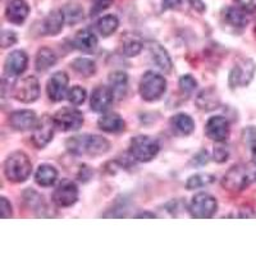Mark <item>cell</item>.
Here are the masks:
<instances>
[{
    "label": "cell",
    "instance_id": "d590c367",
    "mask_svg": "<svg viewBox=\"0 0 256 256\" xmlns=\"http://www.w3.org/2000/svg\"><path fill=\"white\" fill-rule=\"evenodd\" d=\"M24 201H26V204L28 205L30 208H36L38 205L42 204V198L38 195V192L34 191V190H27L24 194Z\"/></svg>",
    "mask_w": 256,
    "mask_h": 256
},
{
    "label": "cell",
    "instance_id": "7c38bea8",
    "mask_svg": "<svg viewBox=\"0 0 256 256\" xmlns=\"http://www.w3.org/2000/svg\"><path fill=\"white\" fill-rule=\"evenodd\" d=\"M68 82H70V77L63 70L56 72L50 77L46 84V92L52 102H58L64 99V96L67 94Z\"/></svg>",
    "mask_w": 256,
    "mask_h": 256
},
{
    "label": "cell",
    "instance_id": "ba28073f",
    "mask_svg": "<svg viewBox=\"0 0 256 256\" xmlns=\"http://www.w3.org/2000/svg\"><path fill=\"white\" fill-rule=\"evenodd\" d=\"M78 200V187L70 180H63L52 192V202L59 208H70Z\"/></svg>",
    "mask_w": 256,
    "mask_h": 256
},
{
    "label": "cell",
    "instance_id": "277c9868",
    "mask_svg": "<svg viewBox=\"0 0 256 256\" xmlns=\"http://www.w3.org/2000/svg\"><path fill=\"white\" fill-rule=\"evenodd\" d=\"M159 142L154 137L150 136H136L130 142V154L137 162L148 163L154 159L159 152Z\"/></svg>",
    "mask_w": 256,
    "mask_h": 256
},
{
    "label": "cell",
    "instance_id": "60d3db41",
    "mask_svg": "<svg viewBox=\"0 0 256 256\" xmlns=\"http://www.w3.org/2000/svg\"><path fill=\"white\" fill-rule=\"evenodd\" d=\"M237 3L246 10H256V0H237Z\"/></svg>",
    "mask_w": 256,
    "mask_h": 256
},
{
    "label": "cell",
    "instance_id": "1f68e13d",
    "mask_svg": "<svg viewBox=\"0 0 256 256\" xmlns=\"http://www.w3.org/2000/svg\"><path fill=\"white\" fill-rule=\"evenodd\" d=\"M64 20L68 24H76L84 20V9L78 4H68L63 9Z\"/></svg>",
    "mask_w": 256,
    "mask_h": 256
},
{
    "label": "cell",
    "instance_id": "30bf717a",
    "mask_svg": "<svg viewBox=\"0 0 256 256\" xmlns=\"http://www.w3.org/2000/svg\"><path fill=\"white\" fill-rule=\"evenodd\" d=\"M222 184L228 191H244L250 184V176H248V169L244 168V166H232L223 177Z\"/></svg>",
    "mask_w": 256,
    "mask_h": 256
},
{
    "label": "cell",
    "instance_id": "f35d334b",
    "mask_svg": "<svg viewBox=\"0 0 256 256\" xmlns=\"http://www.w3.org/2000/svg\"><path fill=\"white\" fill-rule=\"evenodd\" d=\"M212 156H214V160H216V163H224L230 158V152L224 146H216L214 148V152H212Z\"/></svg>",
    "mask_w": 256,
    "mask_h": 256
},
{
    "label": "cell",
    "instance_id": "e0dca14e",
    "mask_svg": "<svg viewBox=\"0 0 256 256\" xmlns=\"http://www.w3.org/2000/svg\"><path fill=\"white\" fill-rule=\"evenodd\" d=\"M30 13V6L26 0H8L6 16L10 24H22Z\"/></svg>",
    "mask_w": 256,
    "mask_h": 256
},
{
    "label": "cell",
    "instance_id": "9a60e30c",
    "mask_svg": "<svg viewBox=\"0 0 256 256\" xmlns=\"http://www.w3.org/2000/svg\"><path fill=\"white\" fill-rule=\"evenodd\" d=\"M116 98L114 92L110 88L106 86H98L92 91L90 98V106L96 113H104L108 110V108L113 102V99Z\"/></svg>",
    "mask_w": 256,
    "mask_h": 256
},
{
    "label": "cell",
    "instance_id": "ee69618b",
    "mask_svg": "<svg viewBox=\"0 0 256 256\" xmlns=\"http://www.w3.org/2000/svg\"><path fill=\"white\" fill-rule=\"evenodd\" d=\"M155 214L152 212H141V214H137L136 218H155Z\"/></svg>",
    "mask_w": 256,
    "mask_h": 256
},
{
    "label": "cell",
    "instance_id": "d4e9b609",
    "mask_svg": "<svg viewBox=\"0 0 256 256\" xmlns=\"http://www.w3.org/2000/svg\"><path fill=\"white\" fill-rule=\"evenodd\" d=\"M56 178H58V172L50 164H42L38 166L35 173L36 184L41 187H50L56 184Z\"/></svg>",
    "mask_w": 256,
    "mask_h": 256
},
{
    "label": "cell",
    "instance_id": "7bdbcfd3",
    "mask_svg": "<svg viewBox=\"0 0 256 256\" xmlns=\"http://www.w3.org/2000/svg\"><path fill=\"white\" fill-rule=\"evenodd\" d=\"M204 158H208V152H201L200 154L198 155V156L195 158V160H194V162H195L196 164H201V166H204V164H206L208 163V160L205 159L204 160Z\"/></svg>",
    "mask_w": 256,
    "mask_h": 256
},
{
    "label": "cell",
    "instance_id": "5bb4252c",
    "mask_svg": "<svg viewBox=\"0 0 256 256\" xmlns=\"http://www.w3.org/2000/svg\"><path fill=\"white\" fill-rule=\"evenodd\" d=\"M27 63H28V56L26 52L24 50H14L6 59L4 64L6 74L9 77L20 76L26 70Z\"/></svg>",
    "mask_w": 256,
    "mask_h": 256
},
{
    "label": "cell",
    "instance_id": "74e56055",
    "mask_svg": "<svg viewBox=\"0 0 256 256\" xmlns=\"http://www.w3.org/2000/svg\"><path fill=\"white\" fill-rule=\"evenodd\" d=\"M17 42V35L16 32L10 31V30H4L3 34H2V46L6 49V48L12 46Z\"/></svg>",
    "mask_w": 256,
    "mask_h": 256
},
{
    "label": "cell",
    "instance_id": "5b68a950",
    "mask_svg": "<svg viewBox=\"0 0 256 256\" xmlns=\"http://www.w3.org/2000/svg\"><path fill=\"white\" fill-rule=\"evenodd\" d=\"M218 209V202L216 198H212L210 194L200 192L192 198L188 205V212L192 218L206 219L212 218Z\"/></svg>",
    "mask_w": 256,
    "mask_h": 256
},
{
    "label": "cell",
    "instance_id": "b9f144b4",
    "mask_svg": "<svg viewBox=\"0 0 256 256\" xmlns=\"http://www.w3.org/2000/svg\"><path fill=\"white\" fill-rule=\"evenodd\" d=\"M180 4V0H163V6L166 9H174Z\"/></svg>",
    "mask_w": 256,
    "mask_h": 256
},
{
    "label": "cell",
    "instance_id": "ffe728a7",
    "mask_svg": "<svg viewBox=\"0 0 256 256\" xmlns=\"http://www.w3.org/2000/svg\"><path fill=\"white\" fill-rule=\"evenodd\" d=\"M150 52H152V62L158 66L160 70H163L164 73H169L173 68L172 59L169 56L168 52L164 49L163 46L158 42L150 45Z\"/></svg>",
    "mask_w": 256,
    "mask_h": 256
},
{
    "label": "cell",
    "instance_id": "484cf974",
    "mask_svg": "<svg viewBox=\"0 0 256 256\" xmlns=\"http://www.w3.org/2000/svg\"><path fill=\"white\" fill-rule=\"evenodd\" d=\"M64 22H66V20H64L63 10L56 9L44 20V32L46 35H58L63 28Z\"/></svg>",
    "mask_w": 256,
    "mask_h": 256
},
{
    "label": "cell",
    "instance_id": "52a82bcc",
    "mask_svg": "<svg viewBox=\"0 0 256 256\" xmlns=\"http://www.w3.org/2000/svg\"><path fill=\"white\" fill-rule=\"evenodd\" d=\"M56 127L63 132L77 131L84 124V114L76 108H62L52 116Z\"/></svg>",
    "mask_w": 256,
    "mask_h": 256
},
{
    "label": "cell",
    "instance_id": "6da1fadb",
    "mask_svg": "<svg viewBox=\"0 0 256 256\" xmlns=\"http://www.w3.org/2000/svg\"><path fill=\"white\" fill-rule=\"evenodd\" d=\"M66 148L68 152L73 155L98 156L108 152L110 144L105 137L99 134H80V136L70 137L66 141Z\"/></svg>",
    "mask_w": 256,
    "mask_h": 256
},
{
    "label": "cell",
    "instance_id": "f546056e",
    "mask_svg": "<svg viewBox=\"0 0 256 256\" xmlns=\"http://www.w3.org/2000/svg\"><path fill=\"white\" fill-rule=\"evenodd\" d=\"M216 182V177L209 173H198V174H194L187 180L186 182V188L187 190H198L201 187L209 186V184H214Z\"/></svg>",
    "mask_w": 256,
    "mask_h": 256
},
{
    "label": "cell",
    "instance_id": "d6986e66",
    "mask_svg": "<svg viewBox=\"0 0 256 256\" xmlns=\"http://www.w3.org/2000/svg\"><path fill=\"white\" fill-rule=\"evenodd\" d=\"M98 126L102 131L108 132V134H120V132L124 131L126 123L120 114L109 113L99 118Z\"/></svg>",
    "mask_w": 256,
    "mask_h": 256
},
{
    "label": "cell",
    "instance_id": "8992f818",
    "mask_svg": "<svg viewBox=\"0 0 256 256\" xmlns=\"http://www.w3.org/2000/svg\"><path fill=\"white\" fill-rule=\"evenodd\" d=\"M13 96L16 100L24 104H30L38 99L40 96V84L35 76H27L18 80L13 86Z\"/></svg>",
    "mask_w": 256,
    "mask_h": 256
},
{
    "label": "cell",
    "instance_id": "ab89813d",
    "mask_svg": "<svg viewBox=\"0 0 256 256\" xmlns=\"http://www.w3.org/2000/svg\"><path fill=\"white\" fill-rule=\"evenodd\" d=\"M0 202H2V216L4 219L10 218L12 216V205H10V202L6 198H0Z\"/></svg>",
    "mask_w": 256,
    "mask_h": 256
},
{
    "label": "cell",
    "instance_id": "9c48e42d",
    "mask_svg": "<svg viewBox=\"0 0 256 256\" xmlns=\"http://www.w3.org/2000/svg\"><path fill=\"white\" fill-rule=\"evenodd\" d=\"M256 66L251 59H242L230 73V86L232 88H244L254 78Z\"/></svg>",
    "mask_w": 256,
    "mask_h": 256
},
{
    "label": "cell",
    "instance_id": "44dd1931",
    "mask_svg": "<svg viewBox=\"0 0 256 256\" xmlns=\"http://www.w3.org/2000/svg\"><path fill=\"white\" fill-rule=\"evenodd\" d=\"M224 20L228 24L232 27H237V28H244L250 22V17H248L246 9L237 8V6H230L224 10Z\"/></svg>",
    "mask_w": 256,
    "mask_h": 256
},
{
    "label": "cell",
    "instance_id": "603a6c76",
    "mask_svg": "<svg viewBox=\"0 0 256 256\" xmlns=\"http://www.w3.org/2000/svg\"><path fill=\"white\" fill-rule=\"evenodd\" d=\"M109 84L114 96L118 99H123L128 90V76L123 70H116L109 76Z\"/></svg>",
    "mask_w": 256,
    "mask_h": 256
},
{
    "label": "cell",
    "instance_id": "f6af8a7d",
    "mask_svg": "<svg viewBox=\"0 0 256 256\" xmlns=\"http://www.w3.org/2000/svg\"><path fill=\"white\" fill-rule=\"evenodd\" d=\"M255 178H256V173H255Z\"/></svg>",
    "mask_w": 256,
    "mask_h": 256
},
{
    "label": "cell",
    "instance_id": "7402d4cb",
    "mask_svg": "<svg viewBox=\"0 0 256 256\" xmlns=\"http://www.w3.org/2000/svg\"><path fill=\"white\" fill-rule=\"evenodd\" d=\"M196 105L201 110L212 112L219 108L220 105V98L216 94V90L212 88H208V90H202L196 98Z\"/></svg>",
    "mask_w": 256,
    "mask_h": 256
},
{
    "label": "cell",
    "instance_id": "4fadbf2b",
    "mask_svg": "<svg viewBox=\"0 0 256 256\" xmlns=\"http://www.w3.org/2000/svg\"><path fill=\"white\" fill-rule=\"evenodd\" d=\"M205 132L210 140L224 142L230 137V122L222 116H212L205 126Z\"/></svg>",
    "mask_w": 256,
    "mask_h": 256
},
{
    "label": "cell",
    "instance_id": "e575fe53",
    "mask_svg": "<svg viewBox=\"0 0 256 256\" xmlns=\"http://www.w3.org/2000/svg\"><path fill=\"white\" fill-rule=\"evenodd\" d=\"M180 90L186 94H191L198 88V81H196L191 74H184L180 78Z\"/></svg>",
    "mask_w": 256,
    "mask_h": 256
},
{
    "label": "cell",
    "instance_id": "4316f807",
    "mask_svg": "<svg viewBox=\"0 0 256 256\" xmlns=\"http://www.w3.org/2000/svg\"><path fill=\"white\" fill-rule=\"evenodd\" d=\"M56 56L49 48H42L38 52V56L35 59V67L38 72H45L50 70L52 66H56Z\"/></svg>",
    "mask_w": 256,
    "mask_h": 256
},
{
    "label": "cell",
    "instance_id": "836d02e7",
    "mask_svg": "<svg viewBox=\"0 0 256 256\" xmlns=\"http://www.w3.org/2000/svg\"><path fill=\"white\" fill-rule=\"evenodd\" d=\"M244 141H246L248 146L250 148L252 162L256 164V127L246 128L244 131Z\"/></svg>",
    "mask_w": 256,
    "mask_h": 256
},
{
    "label": "cell",
    "instance_id": "7a4b0ae2",
    "mask_svg": "<svg viewBox=\"0 0 256 256\" xmlns=\"http://www.w3.org/2000/svg\"><path fill=\"white\" fill-rule=\"evenodd\" d=\"M32 172L30 158L22 152H14L9 155L4 163V174L14 184L24 182Z\"/></svg>",
    "mask_w": 256,
    "mask_h": 256
},
{
    "label": "cell",
    "instance_id": "3957f363",
    "mask_svg": "<svg viewBox=\"0 0 256 256\" xmlns=\"http://www.w3.org/2000/svg\"><path fill=\"white\" fill-rule=\"evenodd\" d=\"M166 90V78L155 70H148L141 78L140 86H138L141 98L146 102H155V100L160 99Z\"/></svg>",
    "mask_w": 256,
    "mask_h": 256
},
{
    "label": "cell",
    "instance_id": "8fae6325",
    "mask_svg": "<svg viewBox=\"0 0 256 256\" xmlns=\"http://www.w3.org/2000/svg\"><path fill=\"white\" fill-rule=\"evenodd\" d=\"M54 128L56 123L54 120L49 116H44L38 120L36 126L32 131V142L36 148H42L52 140L54 136Z\"/></svg>",
    "mask_w": 256,
    "mask_h": 256
},
{
    "label": "cell",
    "instance_id": "83f0119b",
    "mask_svg": "<svg viewBox=\"0 0 256 256\" xmlns=\"http://www.w3.org/2000/svg\"><path fill=\"white\" fill-rule=\"evenodd\" d=\"M118 26H120V20L114 14L104 16V17L99 18L98 22H96V30L104 38H108L112 34H114Z\"/></svg>",
    "mask_w": 256,
    "mask_h": 256
},
{
    "label": "cell",
    "instance_id": "4dcf8cb0",
    "mask_svg": "<svg viewBox=\"0 0 256 256\" xmlns=\"http://www.w3.org/2000/svg\"><path fill=\"white\" fill-rule=\"evenodd\" d=\"M142 41L136 36H126L122 42V52L126 56H136L142 50Z\"/></svg>",
    "mask_w": 256,
    "mask_h": 256
},
{
    "label": "cell",
    "instance_id": "d6a6232c",
    "mask_svg": "<svg viewBox=\"0 0 256 256\" xmlns=\"http://www.w3.org/2000/svg\"><path fill=\"white\" fill-rule=\"evenodd\" d=\"M86 90L82 88L81 86H73L70 91L67 92L68 102H72L73 105H81L84 104L86 100Z\"/></svg>",
    "mask_w": 256,
    "mask_h": 256
},
{
    "label": "cell",
    "instance_id": "ac0fdd59",
    "mask_svg": "<svg viewBox=\"0 0 256 256\" xmlns=\"http://www.w3.org/2000/svg\"><path fill=\"white\" fill-rule=\"evenodd\" d=\"M73 45L81 52H91L98 46V38L90 28L80 30L73 38Z\"/></svg>",
    "mask_w": 256,
    "mask_h": 256
},
{
    "label": "cell",
    "instance_id": "8d00e7d4",
    "mask_svg": "<svg viewBox=\"0 0 256 256\" xmlns=\"http://www.w3.org/2000/svg\"><path fill=\"white\" fill-rule=\"evenodd\" d=\"M112 3H113V0H92V6H91L90 10L91 17L104 12L105 9H108Z\"/></svg>",
    "mask_w": 256,
    "mask_h": 256
},
{
    "label": "cell",
    "instance_id": "f1b7e54d",
    "mask_svg": "<svg viewBox=\"0 0 256 256\" xmlns=\"http://www.w3.org/2000/svg\"><path fill=\"white\" fill-rule=\"evenodd\" d=\"M70 66L78 74L84 77H90L96 72V64L92 59L77 58L70 63Z\"/></svg>",
    "mask_w": 256,
    "mask_h": 256
},
{
    "label": "cell",
    "instance_id": "cb8c5ba5",
    "mask_svg": "<svg viewBox=\"0 0 256 256\" xmlns=\"http://www.w3.org/2000/svg\"><path fill=\"white\" fill-rule=\"evenodd\" d=\"M170 126H172L176 132H178L180 134H184V136L191 134L192 132L195 131V122L188 114L184 113H178L174 116H172Z\"/></svg>",
    "mask_w": 256,
    "mask_h": 256
},
{
    "label": "cell",
    "instance_id": "2e32d148",
    "mask_svg": "<svg viewBox=\"0 0 256 256\" xmlns=\"http://www.w3.org/2000/svg\"><path fill=\"white\" fill-rule=\"evenodd\" d=\"M38 116L32 110H17L9 116V126L16 131H28L38 123Z\"/></svg>",
    "mask_w": 256,
    "mask_h": 256
}]
</instances>
